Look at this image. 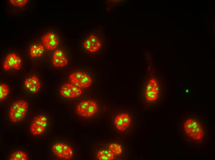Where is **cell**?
<instances>
[{"label":"cell","mask_w":215,"mask_h":160,"mask_svg":"<svg viewBox=\"0 0 215 160\" xmlns=\"http://www.w3.org/2000/svg\"><path fill=\"white\" fill-rule=\"evenodd\" d=\"M182 129L189 139L197 142H201L206 134L204 125L196 118L190 117L183 119Z\"/></svg>","instance_id":"obj_1"},{"label":"cell","mask_w":215,"mask_h":160,"mask_svg":"<svg viewBox=\"0 0 215 160\" xmlns=\"http://www.w3.org/2000/svg\"><path fill=\"white\" fill-rule=\"evenodd\" d=\"M28 110V104L26 101L20 100L14 102L9 111L10 120L14 123L20 122L26 116Z\"/></svg>","instance_id":"obj_2"},{"label":"cell","mask_w":215,"mask_h":160,"mask_svg":"<svg viewBox=\"0 0 215 160\" xmlns=\"http://www.w3.org/2000/svg\"><path fill=\"white\" fill-rule=\"evenodd\" d=\"M98 109L96 102L93 100L83 101L78 105L76 110L80 116L84 117H89L94 115Z\"/></svg>","instance_id":"obj_3"},{"label":"cell","mask_w":215,"mask_h":160,"mask_svg":"<svg viewBox=\"0 0 215 160\" xmlns=\"http://www.w3.org/2000/svg\"><path fill=\"white\" fill-rule=\"evenodd\" d=\"M69 78L72 84L80 88L88 87L92 83L91 77L87 74L82 72L72 73L69 75Z\"/></svg>","instance_id":"obj_4"},{"label":"cell","mask_w":215,"mask_h":160,"mask_svg":"<svg viewBox=\"0 0 215 160\" xmlns=\"http://www.w3.org/2000/svg\"><path fill=\"white\" fill-rule=\"evenodd\" d=\"M52 150L53 153L58 158L68 160L72 157L73 151L69 146L62 143H57L52 146Z\"/></svg>","instance_id":"obj_5"},{"label":"cell","mask_w":215,"mask_h":160,"mask_svg":"<svg viewBox=\"0 0 215 160\" xmlns=\"http://www.w3.org/2000/svg\"><path fill=\"white\" fill-rule=\"evenodd\" d=\"M47 124V118L43 115H39L34 118L32 121L30 131L33 135L41 134L44 130Z\"/></svg>","instance_id":"obj_6"},{"label":"cell","mask_w":215,"mask_h":160,"mask_svg":"<svg viewBox=\"0 0 215 160\" xmlns=\"http://www.w3.org/2000/svg\"><path fill=\"white\" fill-rule=\"evenodd\" d=\"M22 61L21 58L14 53L8 54L3 62V69L8 70L12 69L19 70L22 67Z\"/></svg>","instance_id":"obj_7"},{"label":"cell","mask_w":215,"mask_h":160,"mask_svg":"<svg viewBox=\"0 0 215 160\" xmlns=\"http://www.w3.org/2000/svg\"><path fill=\"white\" fill-rule=\"evenodd\" d=\"M159 87L157 80L154 78L150 79L147 85L145 95L148 102H152L156 101L158 96Z\"/></svg>","instance_id":"obj_8"},{"label":"cell","mask_w":215,"mask_h":160,"mask_svg":"<svg viewBox=\"0 0 215 160\" xmlns=\"http://www.w3.org/2000/svg\"><path fill=\"white\" fill-rule=\"evenodd\" d=\"M60 92L61 95L67 98H76L81 95V89L72 84L66 83L61 87Z\"/></svg>","instance_id":"obj_9"},{"label":"cell","mask_w":215,"mask_h":160,"mask_svg":"<svg viewBox=\"0 0 215 160\" xmlns=\"http://www.w3.org/2000/svg\"><path fill=\"white\" fill-rule=\"evenodd\" d=\"M41 41L46 48L48 50L55 49L59 42L57 35L53 32L45 34L41 38Z\"/></svg>","instance_id":"obj_10"},{"label":"cell","mask_w":215,"mask_h":160,"mask_svg":"<svg viewBox=\"0 0 215 160\" xmlns=\"http://www.w3.org/2000/svg\"><path fill=\"white\" fill-rule=\"evenodd\" d=\"M131 119L128 114L121 113L116 117L114 124L117 129L120 131H124L129 127Z\"/></svg>","instance_id":"obj_11"},{"label":"cell","mask_w":215,"mask_h":160,"mask_svg":"<svg viewBox=\"0 0 215 160\" xmlns=\"http://www.w3.org/2000/svg\"><path fill=\"white\" fill-rule=\"evenodd\" d=\"M83 46L86 50L93 53L100 48L101 43L97 37L94 34H91L84 42Z\"/></svg>","instance_id":"obj_12"},{"label":"cell","mask_w":215,"mask_h":160,"mask_svg":"<svg viewBox=\"0 0 215 160\" xmlns=\"http://www.w3.org/2000/svg\"><path fill=\"white\" fill-rule=\"evenodd\" d=\"M52 63L56 67H63L67 64L68 60L62 50L57 49L53 54Z\"/></svg>","instance_id":"obj_13"},{"label":"cell","mask_w":215,"mask_h":160,"mask_svg":"<svg viewBox=\"0 0 215 160\" xmlns=\"http://www.w3.org/2000/svg\"><path fill=\"white\" fill-rule=\"evenodd\" d=\"M24 85L27 89L33 94L38 92L41 87L39 79L35 75L26 79L24 81Z\"/></svg>","instance_id":"obj_14"},{"label":"cell","mask_w":215,"mask_h":160,"mask_svg":"<svg viewBox=\"0 0 215 160\" xmlns=\"http://www.w3.org/2000/svg\"><path fill=\"white\" fill-rule=\"evenodd\" d=\"M44 50V46L41 44H33L30 48V54L32 58L40 57Z\"/></svg>","instance_id":"obj_15"},{"label":"cell","mask_w":215,"mask_h":160,"mask_svg":"<svg viewBox=\"0 0 215 160\" xmlns=\"http://www.w3.org/2000/svg\"><path fill=\"white\" fill-rule=\"evenodd\" d=\"M98 159L99 160H112L114 158V154L109 150H99L97 154Z\"/></svg>","instance_id":"obj_16"},{"label":"cell","mask_w":215,"mask_h":160,"mask_svg":"<svg viewBox=\"0 0 215 160\" xmlns=\"http://www.w3.org/2000/svg\"><path fill=\"white\" fill-rule=\"evenodd\" d=\"M28 156L27 154L21 151H17L13 153L11 155L10 160H27Z\"/></svg>","instance_id":"obj_17"},{"label":"cell","mask_w":215,"mask_h":160,"mask_svg":"<svg viewBox=\"0 0 215 160\" xmlns=\"http://www.w3.org/2000/svg\"><path fill=\"white\" fill-rule=\"evenodd\" d=\"M109 150L116 155L120 154L122 152V148L120 145L115 143L110 144L108 147Z\"/></svg>","instance_id":"obj_18"},{"label":"cell","mask_w":215,"mask_h":160,"mask_svg":"<svg viewBox=\"0 0 215 160\" xmlns=\"http://www.w3.org/2000/svg\"><path fill=\"white\" fill-rule=\"evenodd\" d=\"M9 87L6 84H2L0 85V99H4L9 93Z\"/></svg>","instance_id":"obj_19"},{"label":"cell","mask_w":215,"mask_h":160,"mask_svg":"<svg viewBox=\"0 0 215 160\" xmlns=\"http://www.w3.org/2000/svg\"><path fill=\"white\" fill-rule=\"evenodd\" d=\"M9 2L13 6L17 7H22L27 4L28 0H10Z\"/></svg>","instance_id":"obj_20"},{"label":"cell","mask_w":215,"mask_h":160,"mask_svg":"<svg viewBox=\"0 0 215 160\" xmlns=\"http://www.w3.org/2000/svg\"><path fill=\"white\" fill-rule=\"evenodd\" d=\"M185 92L187 93H188L189 92V89H186L185 90Z\"/></svg>","instance_id":"obj_21"}]
</instances>
